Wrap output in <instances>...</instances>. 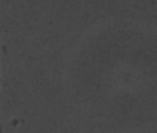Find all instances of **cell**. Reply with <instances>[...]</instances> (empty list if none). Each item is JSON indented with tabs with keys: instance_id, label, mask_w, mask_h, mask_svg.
Here are the masks:
<instances>
[{
	"instance_id": "obj_1",
	"label": "cell",
	"mask_w": 157,
	"mask_h": 133,
	"mask_svg": "<svg viewBox=\"0 0 157 133\" xmlns=\"http://www.w3.org/2000/svg\"><path fill=\"white\" fill-rule=\"evenodd\" d=\"M0 133H4V127H3V122H2V116H0Z\"/></svg>"
}]
</instances>
